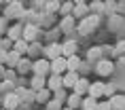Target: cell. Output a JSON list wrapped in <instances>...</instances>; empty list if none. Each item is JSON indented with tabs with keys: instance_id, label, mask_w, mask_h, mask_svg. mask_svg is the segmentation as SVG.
<instances>
[{
	"instance_id": "cell-1",
	"label": "cell",
	"mask_w": 125,
	"mask_h": 110,
	"mask_svg": "<svg viewBox=\"0 0 125 110\" xmlns=\"http://www.w3.org/2000/svg\"><path fill=\"white\" fill-rule=\"evenodd\" d=\"M100 23L98 19V15H89V17H83V21H81V26H79V32L81 34H89L93 32V28Z\"/></svg>"
},
{
	"instance_id": "cell-2",
	"label": "cell",
	"mask_w": 125,
	"mask_h": 110,
	"mask_svg": "<svg viewBox=\"0 0 125 110\" xmlns=\"http://www.w3.org/2000/svg\"><path fill=\"white\" fill-rule=\"evenodd\" d=\"M36 36H38V28L34 26V23L23 26V30H21V38L26 40V42H34V40H36Z\"/></svg>"
},
{
	"instance_id": "cell-3",
	"label": "cell",
	"mask_w": 125,
	"mask_h": 110,
	"mask_svg": "<svg viewBox=\"0 0 125 110\" xmlns=\"http://www.w3.org/2000/svg\"><path fill=\"white\" fill-rule=\"evenodd\" d=\"M30 70H32L36 76H45L47 72H49V59H36Z\"/></svg>"
},
{
	"instance_id": "cell-4",
	"label": "cell",
	"mask_w": 125,
	"mask_h": 110,
	"mask_svg": "<svg viewBox=\"0 0 125 110\" xmlns=\"http://www.w3.org/2000/svg\"><path fill=\"white\" fill-rule=\"evenodd\" d=\"M49 70L53 72V74H62V72L66 70V57H55V59H51L49 61Z\"/></svg>"
},
{
	"instance_id": "cell-5",
	"label": "cell",
	"mask_w": 125,
	"mask_h": 110,
	"mask_svg": "<svg viewBox=\"0 0 125 110\" xmlns=\"http://www.w3.org/2000/svg\"><path fill=\"white\" fill-rule=\"evenodd\" d=\"M23 15V7H21V2H11L7 7V11H4V17H21Z\"/></svg>"
},
{
	"instance_id": "cell-6",
	"label": "cell",
	"mask_w": 125,
	"mask_h": 110,
	"mask_svg": "<svg viewBox=\"0 0 125 110\" xmlns=\"http://www.w3.org/2000/svg\"><path fill=\"white\" fill-rule=\"evenodd\" d=\"M45 55H47V59H49V61H51V59H55V57H59V55H62V45H57V42L47 45V47H45Z\"/></svg>"
},
{
	"instance_id": "cell-7",
	"label": "cell",
	"mask_w": 125,
	"mask_h": 110,
	"mask_svg": "<svg viewBox=\"0 0 125 110\" xmlns=\"http://www.w3.org/2000/svg\"><path fill=\"white\" fill-rule=\"evenodd\" d=\"M89 97H93V100H98V97H102L104 95V83L102 80H98V83H93V85H89Z\"/></svg>"
},
{
	"instance_id": "cell-8",
	"label": "cell",
	"mask_w": 125,
	"mask_h": 110,
	"mask_svg": "<svg viewBox=\"0 0 125 110\" xmlns=\"http://www.w3.org/2000/svg\"><path fill=\"white\" fill-rule=\"evenodd\" d=\"M19 102H21V97L17 95V93H7V95H4V108H7V110L17 108Z\"/></svg>"
},
{
	"instance_id": "cell-9",
	"label": "cell",
	"mask_w": 125,
	"mask_h": 110,
	"mask_svg": "<svg viewBox=\"0 0 125 110\" xmlns=\"http://www.w3.org/2000/svg\"><path fill=\"white\" fill-rule=\"evenodd\" d=\"M76 49H79V45H76L74 40H68V42H64V45H62V57L76 55Z\"/></svg>"
},
{
	"instance_id": "cell-10",
	"label": "cell",
	"mask_w": 125,
	"mask_h": 110,
	"mask_svg": "<svg viewBox=\"0 0 125 110\" xmlns=\"http://www.w3.org/2000/svg\"><path fill=\"white\" fill-rule=\"evenodd\" d=\"M74 93H76V95H85L87 91H89V83H87V78H81L79 76V80H76V83H74Z\"/></svg>"
},
{
	"instance_id": "cell-11",
	"label": "cell",
	"mask_w": 125,
	"mask_h": 110,
	"mask_svg": "<svg viewBox=\"0 0 125 110\" xmlns=\"http://www.w3.org/2000/svg\"><path fill=\"white\" fill-rule=\"evenodd\" d=\"M45 85H47V89H49V91L62 89V74H51V78H49Z\"/></svg>"
},
{
	"instance_id": "cell-12",
	"label": "cell",
	"mask_w": 125,
	"mask_h": 110,
	"mask_svg": "<svg viewBox=\"0 0 125 110\" xmlns=\"http://www.w3.org/2000/svg\"><path fill=\"white\" fill-rule=\"evenodd\" d=\"M21 30H23V26H19V23H17V26H11V28L7 30V38L11 40V42L19 40V38H21Z\"/></svg>"
},
{
	"instance_id": "cell-13",
	"label": "cell",
	"mask_w": 125,
	"mask_h": 110,
	"mask_svg": "<svg viewBox=\"0 0 125 110\" xmlns=\"http://www.w3.org/2000/svg\"><path fill=\"white\" fill-rule=\"evenodd\" d=\"M81 68V57L79 55H70V57H66V70L68 72H76Z\"/></svg>"
},
{
	"instance_id": "cell-14",
	"label": "cell",
	"mask_w": 125,
	"mask_h": 110,
	"mask_svg": "<svg viewBox=\"0 0 125 110\" xmlns=\"http://www.w3.org/2000/svg\"><path fill=\"white\" fill-rule=\"evenodd\" d=\"M76 80H79V74L76 72H68L66 76H62V87L64 89H70V87H74Z\"/></svg>"
},
{
	"instance_id": "cell-15",
	"label": "cell",
	"mask_w": 125,
	"mask_h": 110,
	"mask_svg": "<svg viewBox=\"0 0 125 110\" xmlns=\"http://www.w3.org/2000/svg\"><path fill=\"white\" fill-rule=\"evenodd\" d=\"M112 68H115V66H112L108 59H100L98 61V74H102V76H108L112 72Z\"/></svg>"
},
{
	"instance_id": "cell-16",
	"label": "cell",
	"mask_w": 125,
	"mask_h": 110,
	"mask_svg": "<svg viewBox=\"0 0 125 110\" xmlns=\"http://www.w3.org/2000/svg\"><path fill=\"white\" fill-rule=\"evenodd\" d=\"M123 104H125L123 95H112L110 102H108V106H110V110H123Z\"/></svg>"
},
{
	"instance_id": "cell-17",
	"label": "cell",
	"mask_w": 125,
	"mask_h": 110,
	"mask_svg": "<svg viewBox=\"0 0 125 110\" xmlns=\"http://www.w3.org/2000/svg\"><path fill=\"white\" fill-rule=\"evenodd\" d=\"M45 76H36L34 74V78L30 80V87H32V91H40V89H45Z\"/></svg>"
},
{
	"instance_id": "cell-18",
	"label": "cell",
	"mask_w": 125,
	"mask_h": 110,
	"mask_svg": "<svg viewBox=\"0 0 125 110\" xmlns=\"http://www.w3.org/2000/svg\"><path fill=\"white\" fill-rule=\"evenodd\" d=\"M87 13H89L87 4H74V9H72V15H74V17L83 19V17H87Z\"/></svg>"
},
{
	"instance_id": "cell-19",
	"label": "cell",
	"mask_w": 125,
	"mask_h": 110,
	"mask_svg": "<svg viewBox=\"0 0 125 110\" xmlns=\"http://www.w3.org/2000/svg\"><path fill=\"white\" fill-rule=\"evenodd\" d=\"M28 45H30V42H26L23 38H19V40H15V42H13V51L19 53V55H21V53H28Z\"/></svg>"
},
{
	"instance_id": "cell-20",
	"label": "cell",
	"mask_w": 125,
	"mask_h": 110,
	"mask_svg": "<svg viewBox=\"0 0 125 110\" xmlns=\"http://www.w3.org/2000/svg\"><path fill=\"white\" fill-rule=\"evenodd\" d=\"M49 95H51V91H49V89H40V91L34 93V100L40 102V104H47V102H49Z\"/></svg>"
},
{
	"instance_id": "cell-21",
	"label": "cell",
	"mask_w": 125,
	"mask_h": 110,
	"mask_svg": "<svg viewBox=\"0 0 125 110\" xmlns=\"http://www.w3.org/2000/svg\"><path fill=\"white\" fill-rule=\"evenodd\" d=\"M19 53H15V51H9L7 53V61H4V64H9L11 66V68H17V64H19Z\"/></svg>"
},
{
	"instance_id": "cell-22",
	"label": "cell",
	"mask_w": 125,
	"mask_h": 110,
	"mask_svg": "<svg viewBox=\"0 0 125 110\" xmlns=\"http://www.w3.org/2000/svg\"><path fill=\"white\" fill-rule=\"evenodd\" d=\"M74 28V17L72 15H66L64 19H62V32H70Z\"/></svg>"
},
{
	"instance_id": "cell-23",
	"label": "cell",
	"mask_w": 125,
	"mask_h": 110,
	"mask_svg": "<svg viewBox=\"0 0 125 110\" xmlns=\"http://www.w3.org/2000/svg\"><path fill=\"white\" fill-rule=\"evenodd\" d=\"M30 68H32V61H30V59H26V57H21V59H19V64H17V70H19V74L28 72Z\"/></svg>"
},
{
	"instance_id": "cell-24",
	"label": "cell",
	"mask_w": 125,
	"mask_h": 110,
	"mask_svg": "<svg viewBox=\"0 0 125 110\" xmlns=\"http://www.w3.org/2000/svg\"><path fill=\"white\" fill-rule=\"evenodd\" d=\"M66 100H68V108H70V110H74L76 106H81V95H76V93H72V95H68Z\"/></svg>"
},
{
	"instance_id": "cell-25",
	"label": "cell",
	"mask_w": 125,
	"mask_h": 110,
	"mask_svg": "<svg viewBox=\"0 0 125 110\" xmlns=\"http://www.w3.org/2000/svg\"><path fill=\"white\" fill-rule=\"evenodd\" d=\"M95 104H98V100H93V97L87 95V100L81 102V108H83V110H93V108H95Z\"/></svg>"
},
{
	"instance_id": "cell-26",
	"label": "cell",
	"mask_w": 125,
	"mask_h": 110,
	"mask_svg": "<svg viewBox=\"0 0 125 110\" xmlns=\"http://www.w3.org/2000/svg\"><path fill=\"white\" fill-rule=\"evenodd\" d=\"M72 9H74L72 0H66V2H62V4H59V13H64V15H70V13H72Z\"/></svg>"
},
{
	"instance_id": "cell-27",
	"label": "cell",
	"mask_w": 125,
	"mask_h": 110,
	"mask_svg": "<svg viewBox=\"0 0 125 110\" xmlns=\"http://www.w3.org/2000/svg\"><path fill=\"white\" fill-rule=\"evenodd\" d=\"M87 9H89V11H93V13H102V11H104V2H102V0H93Z\"/></svg>"
},
{
	"instance_id": "cell-28",
	"label": "cell",
	"mask_w": 125,
	"mask_h": 110,
	"mask_svg": "<svg viewBox=\"0 0 125 110\" xmlns=\"http://www.w3.org/2000/svg\"><path fill=\"white\" fill-rule=\"evenodd\" d=\"M45 11H47V13H57V11H59V2H57V0H49V2L45 4Z\"/></svg>"
},
{
	"instance_id": "cell-29",
	"label": "cell",
	"mask_w": 125,
	"mask_h": 110,
	"mask_svg": "<svg viewBox=\"0 0 125 110\" xmlns=\"http://www.w3.org/2000/svg\"><path fill=\"white\" fill-rule=\"evenodd\" d=\"M115 11H117V4H115L112 0H106V2H104V11H102V13H108V15H112Z\"/></svg>"
},
{
	"instance_id": "cell-30",
	"label": "cell",
	"mask_w": 125,
	"mask_h": 110,
	"mask_svg": "<svg viewBox=\"0 0 125 110\" xmlns=\"http://www.w3.org/2000/svg\"><path fill=\"white\" fill-rule=\"evenodd\" d=\"M55 95H57V97H55V102H64V100H66V93H64V87H62V89H57V91H55Z\"/></svg>"
},
{
	"instance_id": "cell-31",
	"label": "cell",
	"mask_w": 125,
	"mask_h": 110,
	"mask_svg": "<svg viewBox=\"0 0 125 110\" xmlns=\"http://www.w3.org/2000/svg\"><path fill=\"white\" fill-rule=\"evenodd\" d=\"M0 47H2L4 51H9V49H13V42H11L9 38H2V42H0Z\"/></svg>"
},
{
	"instance_id": "cell-32",
	"label": "cell",
	"mask_w": 125,
	"mask_h": 110,
	"mask_svg": "<svg viewBox=\"0 0 125 110\" xmlns=\"http://www.w3.org/2000/svg\"><path fill=\"white\" fill-rule=\"evenodd\" d=\"M93 110H110V106H108V102H98Z\"/></svg>"
},
{
	"instance_id": "cell-33",
	"label": "cell",
	"mask_w": 125,
	"mask_h": 110,
	"mask_svg": "<svg viewBox=\"0 0 125 110\" xmlns=\"http://www.w3.org/2000/svg\"><path fill=\"white\" fill-rule=\"evenodd\" d=\"M2 34H7V17L0 19V36H2Z\"/></svg>"
},
{
	"instance_id": "cell-34",
	"label": "cell",
	"mask_w": 125,
	"mask_h": 110,
	"mask_svg": "<svg viewBox=\"0 0 125 110\" xmlns=\"http://www.w3.org/2000/svg\"><path fill=\"white\" fill-rule=\"evenodd\" d=\"M2 78H7L9 83H11V80L15 78V72H13V70H4V76H2Z\"/></svg>"
},
{
	"instance_id": "cell-35",
	"label": "cell",
	"mask_w": 125,
	"mask_h": 110,
	"mask_svg": "<svg viewBox=\"0 0 125 110\" xmlns=\"http://www.w3.org/2000/svg\"><path fill=\"white\" fill-rule=\"evenodd\" d=\"M47 108L49 110H59V102H55V100L53 102H47Z\"/></svg>"
},
{
	"instance_id": "cell-36",
	"label": "cell",
	"mask_w": 125,
	"mask_h": 110,
	"mask_svg": "<svg viewBox=\"0 0 125 110\" xmlns=\"http://www.w3.org/2000/svg\"><path fill=\"white\" fill-rule=\"evenodd\" d=\"M7 53H9V51L0 49V64H4V61H7Z\"/></svg>"
},
{
	"instance_id": "cell-37",
	"label": "cell",
	"mask_w": 125,
	"mask_h": 110,
	"mask_svg": "<svg viewBox=\"0 0 125 110\" xmlns=\"http://www.w3.org/2000/svg\"><path fill=\"white\" fill-rule=\"evenodd\" d=\"M11 89V83H9V80H4V83L0 85V91H9Z\"/></svg>"
},
{
	"instance_id": "cell-38",
	"label": "cell",
	"mask_w": 125,
	"mask_h": 110,
	"mask_svg": "<svg viewBox=\"0 0 125 110\" xmlns=\"http://www.w3.org/2000/svg\"><path fill=\"white\" fill-rule=\"evenodd\" d=\"M115 53H119V55L123 53V40H121V42H119V45H117V49H115Z\"/></svg>"
},
{
	"instance_id": "cell-39",
	"label": "cell",
	"mask_w": 125,
	"mask_h": 110,
	"mask_svg": "<svg viewBox=\"0 0 125 110\" xmlns=\"http://www.w3.org/2000/svg\"><path fill=\"white\" fill-rule=\"evenodd\" d=\"M100 53H102V49H93L89 55H91V57H100Z\"/></svg>"
},
{
	"instance_id": "cell-40",
	"label": "cell",
	"mask_w": 125,
	"mask_h": 110,
	"mask_svg": "<svg viewBox=\"0 0 125 110\" xmlns=\"http://www.w3.org/2000/svg\"><path fill=\"white\" fill-rule=\"evenodd\" d=\"M72 4H87V0H72Z\"/></svg>"
},
{
	"instance_id": "cell-41",
	"label": "cell",
	"mask_w": 125,
	"mask_h": 110,
	"mask_svg": "<svg viewBox=\"0 0 125 110\" xmlns=\"http://www.w3.org/2000/svg\"><path fill=\"white\" fill-rule=\"evenodd\" d=\"M4 70H7V68H4V66H2V64H0V78H2V76H4Z\"/></svg>"
},
{
	"instance_id": "cell-42",
	"label": "cell",
	"mask_w": 125,
	"mask_h": 110,
	"mask_svg": "<svg viewBox=\"0 0 125 110\" xmlns=\"http://www.w3.org/2000/svg\"><path fill=\"white\" fill-rule=\"evenodd\" d=\"M4 2H7V4H11V2H19V0H4Z\"/></svg>"
},
{
	"instance_id": "cell-43",
	"label": "cell",
	"mask_w": 125,
	"mask_h": 110,
	"mask_svg": "<svg viewBox=\"0 0 125 110\" xmlns=\"http://www.w3.org/2000/svg\"><path fill=\"white\" fill-rule=\"evenodd\" d=\"M57 2H66V0H57Z\"/></svg>"
},
{
	"instance_id": "cell-44",
	"label": "cell",
	"mask_w": 125,
	"mask_h": 110,
	"mask_svg": "<svg viewBox=\"0 0 125 110\" xmlns=\"http://www.w3.org/2000/svg\"><path fill=\"white\" fill-rule=\"evenodd\" d=\"M0 42H2V36H0Z\"/></svg>"
},
{
	"instance_id": "cell-45",
	"label": "cell",
	"mask_w": 125,
	"mask_h": 110,
	"mask_svg": "<svg viewBox=\"0 0 125 110\" xmlns=\"http://www.w3.org/2000/svg\"><path fill=\"white\" fill-rule=\"evenodd\" d=\"M64 110H70V108H64Z\"/></svg>"
},
{
	"instance_id": "cell-46",
	"label": "cell",
	"mask_w": 125,
	"mask_h": 110,
	"mask_svg": "<svg viewBox=\"0 0 125 110\" xmlns=\"http://www.w3.org/2000/svg\"><path fill=\"white\" fill-rule=\"evenodd\" d=\"M0 2H2V0H0Z\"/></svg>"
},
{
	"instance_id": "cell-47",
	"label": "cell",
	"mask_w": 125,
	"mask_h": 110,
	"mask_svg": "<svg viewBox=\"0 0 125 110\" xmlns=\"http://www.w3.org/2000/svg\"><path fill=\"white\" fill-rule=\"evenodd\" d=\"M4 110H7V108H4Z\"/></svg>"
}]
</instances>
